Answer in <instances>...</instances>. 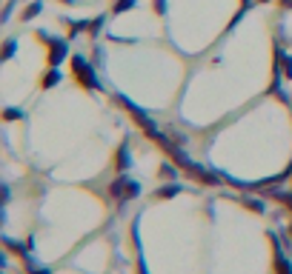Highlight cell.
I'll return each instance as SVG.
<instances>
[{"label": "cell", "instance_id": "6da1fadb", "mask_svg": "<svg viewBox=\"0 0 292 274\" xmlns=\"http://www.w3.org/2000/svg\"><path fill=\"white\" fill-rule=\"evenodd\" d=\"M72 66H75V77L81 80L86 89H101L98 86V77H95V69H92L83 58H72Z\"/></svg>", "mask_w": 292, "mask_h": 274}, {"label": "cell", "instance_id": "7a4b0ae2", "mask_svg": "<svg viewBox=\"0 0 292 274\" xmlns=\"http://www.w3.org/2000/svg\"><path fill=\"white\" fill-rule=\"evenodd\" d=\"M109 191L117 197V200H132V197H138L140 186L135 180H129V177H117V180L109 186Z\"/></svg>", "mask_w": 292, "mask_h": 274}, {"label": "cell", "instance_id": "3957f363", "mask_svg": "<svg viewBox=\"0 0 292 274\" xmlns=\"http://www.w3.org/2000/svg\"><path fill=\"white\" fill-rule=\"evenodd\" d=\"M37 37H40V40H46V43H49V63L52 66H60V60H63L66 58V43H63V40H55V37H49V35H43V32H40V35H37Z\"/></svg>", "mask_w": 292, "mask_h": 274}, {"label": "cell", "instance_id": "277c9868", "mask_svg": "<svg viewBox=\"0 0 292 274\" xmlns=\"http://www.w3.org/2000/svg\"><path fill=\"white\" fill-rule=\"evenodd\" d=\"M272 243H275V237H272ZM275 268H278V274H292V266L284 260V254H281V249H278V243H275Z\"/></svg>", "mask_w": 292, "mask_h": 274}, {"label": "cell", "instance_id": "5b68a950", "mask_svg": "<svg viewBox=\"0 0 292 274\" xmlns=\"http://www.w3.org/2000/svg\"><path fill=\"white\" fill-rule=\"evenodd\" d=\"M117 169H129V152H126V146L117 149Z\"/></svg>", "mask_w": 292, "mask_h": 274}, {"label": "cell", "instance_id": "8992f818", "mask_svg": "<svg viewBox=\"0 0 292 274\" xmlns=\"http://www.w3.org/2000/svg\"><path fill=\"white\" fill-rule=\"evenodd\" d=\"M278 58L284 60V72H286V77H292V58H289V54H284L281 49H278Z\"/></svg>", "mask_w": 292, "mask_h": 274}, {"label": "cell", "instance_id": "52a82bcc", "mask_svg": "<svg viewBox=\"0 0 292 274\" xmlns=\"http://www.w3.org/2000/svg\"><path fill=\"white\" fill-rule=\"evenodd\" d=\"M132 6H135V0H117V3H115V15H120V12H129Z\"/></svg>", "mask_w": 292, "mask_h": 274}, {"label": "cell", "instance_id": "ba28073f", "mask_svg": "<svg viewBox=\"0 0 292 274\" xmlns=\"http://www.w3.org/2000/svg\"><path fill=\"white\" fill-rule=\"evenodd\" d=\"M40 9H43V3H32V6L26 9V12H23V17H26V20H29V17H35L37 12H40Z\"/></svg>", "mask_w": 292, "mask_h": 274}, {"label": "cell", "instance_id": "9c48e42d", "mask_svg": "<svg viewBox=\"0 0 292 274\" xmlns=\"http://www.w3.org/2000/svg\"><path fill=\"white\" fill-rule=\"evenodd\" d=\"M58 80H60V72H49V74L43 77V86H55Z\"/></svg>", "mask_w": 292, "mask_h": 274}, {"label": "cell", "instance_id": "30bf717a", "mask_svg": "<svg viewBox=\"0 0 292 274\" xmlns=\"http://www.w3.org/2000/svg\"><path fill=\"white\" fill-rule=\"evenodd\" d=\"M247 209H252V211H258V214H261V211H263V206H261L258 200H247Z\"/></svg>", "mask_w": 292, "mask_h": 274}, {"label": "cell", "instance_id": "8fae6325", "mask_svg": "<svg viewBox=\"0 0 292 274\" xmlns=\"http://www.w3.org/2000/svg\"><path fill=\"white\" fill-rule=\"evenodd\" d=\"M272 197H278L281 203H286V206L292 209V195H275V191H272Z\"/></svg>", "mask_w": 292, "mask_h": 274}, {"label": "cell", "instance_id": "7c38bea8", "mask_svg": "<svg viewBox=\"0 0 292 274\" xmlns=\"http://www.w3.org/2000/svg\"><path fill=\"white\" fill-rule=\"evenodd\" d=\"M178 191V186H169V188H163V191H158V197H172Z\"/></svg>", "mask_w": 292, "mask_h": 274}, {"label": "cell", "instance_id": "4fadbf2b", "mask_svg": "<svg viewBox=\"0 0 292 274\" xmlns=\"http://www.w3.org/2000/svg\"><path fill=\"white\" fill-rule=\"evenodd\" d=\"M15 54V40H9L6 43V51H3V58H12Z\"/></svg>", "mask_w": 292, "mask_h": 274}, {"label": "cell", "instance_id": "5bb4252c", "mask_svg": "<svg viewBox=\"0 0 292 274\" xmlns=\"http://www.w3.org/2000/svg\"><path fill=\"white\" fill-rule=\"evenodd\" d=\"M155 12H161L163 15V12H166V0H155Z\"/></svg>", "mask_w": 292, "mask_h": 274}, {"label": "cell", "instance_id": "9a60e30c", "mask_svg": "<svg viewBox=\"0 0 292 274\" xmlns=\"http://www.w3.org/2000/svg\"><path fill=\"white\" fill-rule=\"evenodd\" d=\"M6 117H9V120H17V117H20V112H17V108H6Z\"/></svg>", "mask_w": 292, "mask_h": 274}, {"label": "cell", "instance_id": "2e32d148", "mask_svg": "<svg viewBox=\"0 0 292 274\" xmlns=\"http://www.w3.org/2000/svg\"><path fill=\"white\" fill-rule=\"evenodd\" d=\"M284 6H286V9H292V0H284Z\"/></svg>", "mask_w": 292, "mask_h": 274}, {"label": "cell", "instance_id": "e0dca14e", "mask_svg": "<svg viewBox=\"0 0 292 274\" xmlns=\"http://www.w3.org/2000/svg\"><path fill=\"white\" fill-rule=\"evenodd\" d=\"M32 274H49V271H43V268H37V271H32Z\"/></svg>", "mask_w": 292, "mask_h": 274}, {"label": "cell", "instance_id": "ac0fdd59", "mask_svg": "<svg viewBox=\"0 0 292 274\" xmlns=\"http://www.w3.org/2000/svg\"><path fill=\"white\" fill-rule=\"evenodd\" d=\"M140 274H149V271H146V266H143V263H140Z\"/></svg>", "mask_w": 292, "mask_h": 274}, {"label": "cell", "instance_id": "d6986e66", "mask_svg": "<svg viewBox=\"0 0 292 274\" xmlns=\"http://www.w3.org/2000/svg\"><path fill=\"white\" fill-rule=\"evenodd\" d=\"M60 3H75V0H60Z\"/></svg>", "mask_w": 292, "mask_h": 274}, {"label": "cell", "instance_id": "ffe728a7", "mask_svg": "<svg viewBox=\"0 0 292 274\" xmlns=\"http://www.w3.org/2000/svg\"><path fill=\"white\" fill-rule=\"evenodd\" d=\"M289 231H292V229H289Z\"/></svg>", "mask_w": 292, "mask_h": 274}]
</instances>
